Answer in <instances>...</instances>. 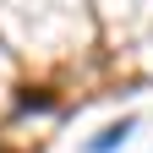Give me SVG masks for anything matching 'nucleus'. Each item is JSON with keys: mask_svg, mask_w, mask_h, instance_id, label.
Instances as JSON below:
<instances>
[{"mask_svg": "<svg viewBox=\"0 0 153 153\" xmlns=\"http://www.w3.org/2000/svg\"><path fill=\"white\" fill-rule=\"evenodd\" d=\"M126 131H131V126H126V120H120V126H109V131H104V137H99V153H109V148H115V142H120V137H126Z\"/></svg>", "mask_w": 153, "mask_h": 153, "instance_id": "1", "label": "nucleus"}]
</instances>
